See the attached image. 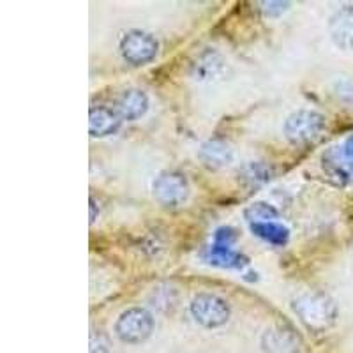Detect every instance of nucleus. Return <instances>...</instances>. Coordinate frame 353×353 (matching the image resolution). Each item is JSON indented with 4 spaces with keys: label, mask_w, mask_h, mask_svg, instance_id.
<instances>
[{
    "label": "nucleus",
    "mask_w": 353,
    "mask_h": 353,
    "mask_svg": "<svg viewBox=\"0 0 353 353\" xmlns=\"http://www.w3.org/2000/svg\"><path fill=\"white\" fill-rule=\"evenodd\" d=\"M279 210L270 205L269 201H253L244 209V217L248 219L249 225L254 223H270V221L277 219Z\"/></svg>",
    "instance_id": "17"
},
{
    "label": "nucleus",
    "mask_w": 353,
    "mask_h": 353,
    "mask_svg": "<svg viewBox=\"0 0 353 353\" xmlns=\"http://www.w3.org/2000/svg\"><path fill=\"white\" fill-rule=\"evenodd\" d=\"M253 235H256L261 241L269 242L272 245H285L290 241V230L286 226L279 225L276 221H270V223H254V225H249Z\"/></svg>",
    "instance_id": "16"
},
{
    "label": "nucleus",
    "mask_w": 353,
    "mask_h": 353,
    "mask_svg": "<svg viewBox=\"0 0 353 353\" xmlns=\"http://www.w3.org/2000/svg\"><path fill=\"white\" fill-rule=\"evenodd\" d=\"M152 194L165 209H176L189 198V182L181 172H161L152 184Z\"/></svg>",
    "instance_id": "6"
},
{
    "label": "nucleus",
    "mask_w": 353,
    "mask_h": 353,
    "mask_svg": "<svg viewBox=\"0 0 353 353\" xmlns=\"http://www.w3.org/2000/svg\"><path fill=\"white\" fill-rule=\"evenodd\" d=\"M189 311L205 329H217V327L226 325V321L232 316V307H230L228 301L216 295V293L201 292L194 295Z\"/></svg>",
    "instance_id": "3"
},
{
    "label": "nucleus",
    "mask_w": 353,
    "mask_h": 353,
    "mask_svg": "<svg viewBox=\"0 0 353 353\" xmlns=\"http://www.w3.org/2000/svg\"><path fill=\"white\" fill-rule=\"evenodd\" d=\"M334 90L343 101L353 103V81L352 80H337L334 85Z\"/></svg>",
    "instance_id": "21"
},
{
    "label": "nucleus",
    "mask_w": 353,
    "mask_h": 353,
    "mask_svg": "<svg viewBox=\"0 0 353 353\" xmlns=\"http://www.w3.org/2000/svg\"><path fill=\"white\" fill-rule=\"evenodd\" d=\"M272 179V170L261 161H249L239 168V181L245 188H260Z\"/></svg>",
    "instance_id": "15"
},
{
    "label": "nucleus",
    "mask_w": 353,
    "mask_h": 353,
    "mask_svg": "<svg viewBox=\"0 0 353 353\" xmlns=\"http://www.w3.org/2000/svg\"><path fill=\"white\" fill-rule=\"evenodd\" d=\"M90 353H110V343L101 330L90 332Z\"/></svg>",
    "instance_id": "20"
},
{
    "label": "nucleus",
    "mask_w": 353,
    "mask_h": 353,
    "mask_svg": "<svg viewBox=\"0 0 353 353\" xmlns=\"http://www.w3.org/2000/svg\"><path fill=\"white\" fill-rule=\"evenodd\" d=\"M343 149H345V152L353 159V134L352 137H348V140H346L345 145H343Z\"/></svg>",
    "instance_id": "22"
},
{
    "label": "nucleus",
    "mask_w": 353,
    "mask_h": 353,
    "mask_svg": "<svg viewBox=\"0 0 353 353\" xmlns=\"http://www.w3.org/2000/svg\"><path fill=\"white\" fill-rule=\"evenodd\" d=\"M261 350L265 353H299L301 336L288 323H277L263 332Z\"/></svg>",
    "instance_id": "8"
},
{
    "label": "nucleus",
    "mask_w": 353,
    "mask_h": 353,
    "mask_svg": "<svg viewBox=\"0 0 353 353\" xmlns=\"http://www.w3.org/2000/svg\"><path fill=\"white\" fill-rule=\"evenodd\" d=\"M225 59L214 48H207L200 53L191 64L189 74L196 81H212L225 71Z\"/></svg>",
    "instance_id": "12"
},
{
    "label": "nucleus",
    "mask_w": 353,
    "mask_h": 353,
    "mask_svg": "<svg viewBox=\"0 0 353 353\" xmlns=\"http://www.w3.org/2000/svg\"><path fill=\"white\" fill-rule=\"evenodd\" d=\"M154 332V316L145 307H129L117 318L115 334L122 343L138 345L147 341Z\"/></svg>",
    "instance_id": "4"
},
{
    "label": "nucleus",
    "mask_w": 353,
    "mask_h": 353,
    "mask_svg": "<svg viewBox=\"0 0 353 353\" xmlns=\"http://www.w3.org/2000/svg\"><path fill=\"white\" fill-rule=\"evenodd\" d=\"M205 260L207 263L214 265V267H221V269H237L242 270L249 265V258L244 254L233 251L232 248H225V245L212 244L207 251H205Z\"/></svg>",
    "instance_id": "14"
},
{
    "label": "nucleus",
    "mask_w": 353,
    "mask_h": 353,
    "mask_svg": "<svg viewBox=\"0 0 353 353\" xmlns=\"http://www.w3.org/2000/svg\"><path fill=\"white\" fill-rule=\"evenodd\" d=\"M329 34L339 50H353V4H345L329 20Z\"/></svg>",
    "instance_id": "9"
},
{
    "label": "nucleus",
    "mask_w": 353,
    "mask_h": 353,
    "mask_svg": "<svg viewBox=\"0 0 353 353\" xmlns=\"http://www.w3.org/2000/svg\"><path fill=\"white\" fill-rule=\"evenodd\" d=\"M327 128L325 115L314 110H297L285 121V138L295 147L316 143Z\"/></svg>",
    "instance_id": "2"
},
{
    "label": "nucleus",
    "mask_w": 353,
    "mask_h": 353,
    "mask_svg": "<svg viewBox=\"0 0 353 353\" xmlns=\"http://www.w3.org/2000/svg\"><path fill=\"white\" fill-rule=\"evenodd\" d=\"M198 157H200L201 165H203L205 168L217 172V170L226 168V166L232 163L233 150L226 141L214 138V140H207L201 145Z\"/></svg>",
    "instance_id": "13"
},
{
    "label": "nucleus",
    "mask_w": 353,
    "mask_h": 353,
    "mask_svg": "<svg viewBox=\"0 0 353 353\" xmlns=\"http://www.w3.org/2000/svg\"><path fill=\"white\" fill-rule=\"evenodd\" d=\"M321 170L336 185L353 184V159L343 147H332L321 154Z\"/></svg>",
    "instance_id": "7"
},
{
    "label": "nucleus",
    "mask_w": 353,
    "mask_h": 353,
    "mask_svg": "<svg viewBox=\"0 0 353 353\" xmlns=\"http://www.w3.org/2000/svg\"><path fill=\"white\" fill-rule=\"evenodd\" d=\"M97 217V205L94 201V198H90V223H94Z\"/></svg>",
    "instance_id": "23"
},
{
    "label": "nucleus",
    "mask_w": 353,
    "mask_h": 353,
    "mask_svg": "<svg viewBox=\"0 0 353 353\" xmlns=\"http://www.w3.org/2000/svg\"><path fill=\"white\" fill-rule=\"evenodd\" d=\"M290 8V2H260V9L267 18H277L281 17L283 12L288 11Z\"/></svg>",
    "instance_id": "19"
},
{
    "label": "nucleus",
    "mask_w": 353,
    "mask_h": 353,
    "mask_svg": "<svg viewBox=\"0 0 353 353\" xmlns=\"http://www.w3.org/2000/svg\"><path fill=\"white\" fill-rule=\"evenodd\" d=\"M150 101L149 96L141 88H125L124 92L117 99V113L121 115L122 121H138L145 113L149 112Z\"/></svg>",
    "instance_id": "11"
},
{
    "label": "nucleus",
    "mask_w": 353,
    "mask_h": 353,
    "mask_svg": "<svg viewBox=\"0 0 353 353\" xmlns=\"http://www.w3.org/2000/svg\"><path fill=\"white\" fill-rule=\"evenodd\" d=\"M119 50L128 64L140 68V65L150 64L156 59L159 53V43L150 32L132 28L121 37Z\"/></svg>",
    "instance_id": "5"
},
{
    "label": "nucleus",
    "mask_w": 353,
    "mask_h": 353,
    "mask_svg": "<svg viewBox=\"0 0 353 353\" xmlns=\"http://www.w3.org/2000/svg\"><path fill=\"white\" fill-rule=\"evenodd\" d=\"M293 313L311 332H325L337 320V304L330 295L318 290L301 293L292 301Z\"/></svg>",
    "instance_id": "1"
},
{
    "label": "nucleus",
    "mask_w": 353,
    "mask_h": 353,
    "mask_svg": "<svg viewBox=\"0 0 353 353\" xmlns=\"http://www.w3.org/2000/svg\"><path fill=\"white\" fill-rule=\"evenodd\" d=\"M239 233L237 230L232 228V226H221L214 232V244L216 245H225V248H232L237 241Z\"/></svg>",
    "instance_id": "18"
},
{
    "label": "nucleus",
    "mask_w": 353,
    "mask_h": 353,
    "mask_svg": "<svg viewBox=\"0 0 353 353\" xmlns=\"http://www.w3.org/2000/svg\"><path fill=\"white\" fill-rule=\"evenodd\" d=\"M122 125L121 115L108 106H92L88 112V132L92 138H106L115 134Z\"/></svg>",
    "instance_id": "10"
}]
</instances>
